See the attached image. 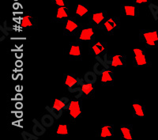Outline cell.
Masks as SVG:
<instances>
[{"mask_svg": "<svg viewBox=\"0 0 158 140\" xmlns=\"http://www.w3.org/2000/svg\"><path fill=\"white\" fill-rule=\"evenodd\" d=\"M121 133H122V135L125 139L127 140H132L133 138H132V135H131V130L129 129L127 127H121L120 128Z\"/></svg>", "mask_w": 158, "mask_h": 140, "instance_id": "cell-19", "label": "cell"}, {"mask_svg": "<svg viewBox=\"0 0 158 140\" xmlns=\"http://www.w3.org/2000/svg\"><path fill=\"white\" fill-rule=\"evenodd\" d=\"M77 85L80 86L82 88L83 93L85 95H89L93 90H94V86L91 83H88L85 81L84 79L77 78Z\"/></svg>", "mask_w": 158, "mask_h": 140, "instance_id": "cell-5", "label": "cell"}, {"mask_svg": "<svg viewBox=\"0 0 158 140\" xmlns=\"http://www.w3.org/2000/svg\"><path fill=\"white\" fill-rule=\"evenodd\" d=\"M104 19V15L102 12L95 13L93 15V21L95 22L96 24L99 25L103 22V20Z\"/></svg>", "mask_w": 158, "mask_h": 140, "instance_id": "cell-23", "label": "cell"}, {"mask_svg": "<svg viewBox=\"0 0 158 140\" xmlns=\"http://www.w3.org/2000/svg\"><path fill=\"white\" fill-rule=\"evenodd\" d=\"M21 25H22V28H26V27H30L32 26V23L31 22V16L27 15V16H25L22 18V22H21Z\"/></svg>", "mask_w": 158, "mask_h": 140, "instance_id": "cell-25", "label": "cell"}, {"mask_svg": "<svg viewBox=\"0 0 158 140\" xmlns=\"http://www.w3.org/2000/svg\"><path fill=\"white\" fill-rule=\"evenodd\" d=\"M66 29L69 32H73L77 28V25L76 22H74L72 20H67V24H66Z\"/></svg>", "mask_w": 158, "mask_h": 140, "instance_id": "cell-26", "label": "cell"}, {"mask_svg": "<svg viewBox=\"0 0 158 140\" xmlns=\"http://www.w3.org/2000/svg\"><path fill=\"white\" fill-rule=\"evenodd\" d=\"M69 54L71 56H81V49L77 45H72L70 49Z\"/></svg>", "mask_w": 158, "mask_h": 140, "instance_id": "cell-22", "label": "cell"}, {"mask_svg": "<svg viewBox=\"0 0 158 140\" xmlns=\"http://www.w3.org/2000/svg\"><path fill=\"white\" fill-rule=\"evenodd\" d=\"M148 0H136V2L138 4H142V3H146L147 2Z\"/></svg>", "mask_w": 158, "mask_h": 140, "instance_id": "cell-34", "label": "cell"}, {"mask_svg": "<svg viewBox=\"0 0 158 140\" xmlns=\"http://www.w3.org/2000/svg\"><path fill=\"white\" fill-rule=\"evenodd\" d=\"M92 49H93L94 54H95L96 56H98V55L101 54V52H104V46L101 43V42H97L95 45H93V48H92Z\"/></svg>", "mask_w": 158, "mask_h": 140, "instance_id": "cell-17", "label": "cell"}, {"mask_svg": "<svg viewBox=\"0 0 158 140\" xmlns=\"http://www.w3.org/2000/svg\"><path fill=\"white\" fill-rule=\"evenodd\" d=\"M67 17H68V15H67L65 6H59L57 10V14H56V18L61 19V18H67Z\"/></svg>", "mask_w": 158, "mask_h": 140, "instance_id": "cell-20", "label": "cell"}, {"mask_svg": "<svg viewBox=\"0 0 158 140\" xmlns=\"http://www.w3.org/2000/svg\"><path fill=\"white\" fill-rule=\"evenodd\" d=\"M107 63L111 64V66H114V67H116V66H120L123 65V62L122 59H121V56L119 55H115V56H112L111 58V60L109 61H107Z\"/></svg>", "mask_w": 158, "mask_h": 140, "instance_id": "cell-11", "label": "cell"}, {"mask_svg": "<svg viewBox=\"0 0 158 140\" xmlns=\"http://www.w3.org/2000/svg\"><path fill=\"white\" fill-rule=\"evenodd\" d=\"M55 120L56 119L54 118L53 116L51 115L50 113L49 114H45L41 117V123L46 128H50L54 124Z\"/></svg>", "mask_w": 158, "mask_h": 140, "instance_id": "cell-6", "label": "cell"}, {"mask_svg": "<svg viewBox=\"0 0 158 140\" xmlns=\"http://www.w3.org/2000/svg\"><path fill=\"white\" fill-rule=\"evenodd\" d=\"M116 26V22L112 18H108L106 22H104V27H105L106 30L108 31V32H111V31L113 30Z\"/></svg>", "mask_w": 158, "mask_h": 140, "instance_id": "cell-13", "label": "cell"}, {"mask_svg": "<svg viewBox=\"0 0 158 140\" xmlns=\"http://www.w3.org/2000/svg\"><path fill=\"white\" fill-rule=\"evenodd\" d=\"M69 112H70V115L73 118H77L79 116L81 115V109L80 107V104L77 101H71L70 104H69L68 108Z\"/></svg>", "mask_w": 158, "mask_h": 140, "instance_id": "cell-1", "label": "cell"}, {"mask_svg": "<svg viewBox=\"0 0 158 140\" xmlns=\"http://www.w3.org/2000/svg\"><path fill=\"white\" fill-rule=\"evenodd\" d=\"M6 35H4V34H3V36H1V38H0V42H2V40H4L6 39Z\"/></svg>", "mask_w": 158, "mask_h": 140, "instance_id": "cell-35", "label": "cell"}, {"mask_svg": "<svg viewBox=\"0 0 158 140\" xmlns=\"http://www.w3.org/2000/svg\"><path fill=\"white\" fill-rule=\"evenodd\" d=\"M149 9L152 15H153L154 20L156 21L158 19V6L155 5L153 3H150L149 5Z\"/></svg>", "mask_w": 158, "mask_h": 140, "instance_id": "cell-24", "label": "cell"}, {"mask_svg": "<svg viewBox=\"0 0 158 140\" xmlns=\"http://www.w3.org/2000/svg\"><path fill=\"white\" fill-rule=\"evenodd\" d=\"M113 78L111 76V70L107 69L101 75V82L102 83H108V82H112Z\"/></svg>", "mask_w": 158, "mask_h": 140, "instance_id": "cell-16", "label": "cell"}, {"mask_svg": "<svg viewBox=\"0 0 158 140\" xmlns=\"http://www.w3.org/2000/svg\"><path fill=\"white\" fill-rule=\"evenodd\" d=\"M143 36L146 43L149 46H155L156 43L158 41V33L156 30L145 32Z\"/></svg>", "mask_w": 158, "mask_h": 140, "instance_id": "cell-2", "label": "cell"}, {"mask_svg": "<svg viewBox=\"0 0 158 140\" xmlns=\"http://www.w3.org/2000/svg\"><path fill=\"white\" fill-rule=\"evenodd\" d=\"M22 137L24 140H37L38 136H36L34 134H30L27 131H22Z\"/></svg>", "mask_w": 158, "mask_h": 140, "instance_id": "cell-27", "label": "cell"}, {"mask_svg": "<svg viewBox=\"0 0 158 140\" xmlns=\"http://www.w3.org/2000/svg\"><path fill=\"white\" fill-rule=\"evenodd\" d=\"M56 5L59 6H64V0H55Z\"/></svg>", "mask_w": 158, "mask_h": 140, "instance_id": "cell-33", "label": "cell"}, {"mask_svg": "<svg viewBox=\"0 0 158 140\" xmlns=\"http://www.w3.org/2000/svg\"><path fill=\"white\" fill-rule=\"evenodd\" d=\"M52 107L57 108H62L61 104H60V100H59V99H55L54 104H53V106H52ZM62 109H63V108H62Z\"/></svg>", "mask_w": 158, "mask_h": 140, "instance_id": "cell-32", "label": "cell"}, {"mask_svg": "<svg viewBox=\"0 0 158 140\" xmlns=\"http://www.w3.org/2000/svg\"><path fill=\"white\" fill-rule=\"evenodd\" d=\"M0 31L6 36H8L10 34L9 31H10V29L7 27V22L5 21L3 23V25H0Z\"/></svg>", "mask_w": 158, "mask_h": 140, "instance_id": "cell-31", "label": "cell"}, {"mask_svg": "<svg viewBox=\"0 0 158 140\" xmlns=\"http://www.w3.org/2000/svg\"><path fill=\"white\" fill-rule=\"evenodd\" d=\"M68 90L70 93H76L77 92V94L75 96V98L78 99L80 98V97L82 96V94L84 93H83V90H82V88H81V86H79L78 87H76V88H73V87H70V88H68Z\"/></svg>", "mask_w": 158, "mask_h": 140, "instance_id": "cell-29", "label": "cell"}, {"mask_svg": "<svg viewBox=\"0 0 158 140\" xmlns=\"http://www.w3.org/2000/svg\"><path fill=\"white\" fill-rule=\"evenodd\" d=\"M97 74L94 71H87L84 75V80L86 83L94 84L97 82Z\"/></svg>", "mask_w": 158, "mask_h": 140, "instance_id": "cell-9", "label": "cell"}, {"mask_svg": "<svg viewBox=\"0 0 158 140\" xmlns=\"http://www.w3.org/2000/svg\"><path fill=\"white\" fill-rule=\"evenodd\" d=\"M107 69L108 68L106 66H104L103 63H100V62L98 61L94 65V71L95 72L97 75H102L103 73H104Z\"/></svg>", "mask_w": 158, "mask_h": 140, "instance_id": "cell-10", "label": "cell"}, {"mask_svg": "<svg viewBox=\"0 0 158 140\" xmlns=\"http://www.w3.org/2000/svg\"><path fill=\"white\" fill-rule=\"evenodd\" d=\"M56 133L57 135H67L69 134L68 127L67 124H60L58 127L57 130H56Z\"/></svg>", "mask_w": 158, "mask_h": 140, "instance_id": "cell-18", "label": "cell"}, {"mask_svg": "<svg viewBox=\"0 0 158 140\" xmlns=\"http://www.w3.org/2000/svg\"><path fill=\"white\" fill-rule=\"evenodd\" d=\"M77 84V78H75L74 77L71 75H67L66 80H65V85L68 87H74L75 85Z\"/></svg>", "mask_w": 158, "mask_h": 140, "instance_id": "cell-14", "label": "cell"}, {"mask_svg": "<svg viewBox=\"0 0 158 140\" xmlns=\"http://www.w3.org/2000/svg\"><path fill=\"white\" fill-rule=\"evenodd\" d=\"M135 7L134 6H124V11L127 16L134 17L135 15Z\"/></svg>", "mask_w": 158, "mask_h": 140, "instance_id": "cell-28", "label": "cell"}, {"mask_svg": "<svg viewBox=\"0 0 158 140\" xmlns=\"http://www.w3.org/2000/svg\"><path fill=\"white\" fill-rule=\"evenodd\" d=\"M32 123H33V127L32 129V133L36 136H41L46 132V127H44L42 123H40L36 119H33Z\"/></svg>", "mask_w": 158, "mask_h": 140, "instance_id": "cell-3", "label": "cell"}, {"mask_svg": "<svg viewBox=\"0 0 158 140\" xmlns=\"http://www.w3.org/2000/svg\"><path fill=\"white\" fill-rule=\"evenodd\" d=\"M94 29H91V28H87V29H85L81 31L79 39L81 40H89L92 36H94Z\"/></svg>", "mask_w": 158, "mask_h": 140, "instance_id": "cell-7", "label": "cell"}, {"mask_svg": "<svg viewBox=\"0 0 158 140\" xmlns=\"http://www.w3.org/2000/svg\"><path fill=\"white\" fill-rule=\"evenodd\" d=\"M88 13V8L85 7V6L81 5V4H78L76 8V14L77 15L80 17H82Z\"/></svg>", "mask_w": 158, "mask_h": 140, "instance_id": "cell-21", "label": "cell"}, {"mask_svg": "<svg viewBox=\"0 0 158 140\" xmlns=\"http://www.w3.org/2000/svg\"><path fill=\"white\" fill-rule=\"evenodd\" d=\"M133 108L135 114H136L138 117H145V112H144V110L143 108H142V106L140 104H138V103H135V104H133Z\"/></svg>", "mask_w": 158, "mask_h": 140, "instance_id": "cell-15", "label": "cell"}, {"mask_svg": "<svg viewBox=\"0 0 158 140\" xmlns=\"http://www.w3.org/2000/svg\"><path fill=\"white\" fill-rule=\"evenodd\" d=\"M45 109L48 112V113H50L51 115H52L54 117V118L56 120H58L63 115V109L62 108H54V107H49V106H46L45 107Z\"/></svg>", "mask_w": 158, "mask_h": 140, "instance_id": "cell-8", "label": "cell"}, {"mask_svg": "<svg viewBox=\"0 0 158 140\" xmlns=\"http://www.w3.org/2000/svg\"><path fill=\"white\" fill-rule=\"evenodd\" d=\"M134 55H135V59L136 61V63L138 66H143L147 63L146 58L144 55L143 52L140 49H133Z\"/></svg>", "mask_w": 158, "mask_h": 140, "instance_id": "cell-4", "label": "cell"}, {"mask_svg": "<svg viewBox=\"0 0 158 140\" xmlns=\"http://www.w3.org/2000/svg\"><path fill=\"white\" fill-rule=\"evenodd\" d=\"M112 136V132L111 130V126L105 125L103 126L101 131V137L103 138H108V137Z\"/></svg>", "mask_w": 158, "mask_h": 140, "instance_id": "cell-12", "label": "cell"}, {"mask_svg": "<svg viewBox=\"0 0 158 140\" xmlns=\"http://www.w3.org/2000/svg\"><path fill=\"white\" fill-rule=\"evenodd\" d=\"M60 100V104H61V107L63 109H68L69 108V104H70V101L69 100V98L66 97H61L59 99Z\"/></svg>", "mask_w": 158, "mask_h": 140, "instance_id": "cell-30", "label": "cell"}]
</instances>
